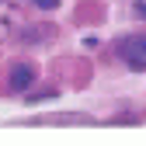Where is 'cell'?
Returning a JSON list of instances; mask_svg holds the SVG:
<instances>
[{
	"instance_id": "cell-2",
	"label": "cell",
	"mask_w": 146,
	"mask_h": 146,
	"mask_svg": "<svg viewBox=\"0 0 146 146\" xmlns=\"http://www.w3.org/2000/svg\"><path fill=\"white\" fill-rule=\"evenodd\" d=\"M31 80H35V70H31L28 63H17V66L11 70V87H14V90H25Z\"/></svg>"
},
{
	"instance_id": "cell-3",
	"label": "cell",
	"mask_w": 146,
	"mask_h": 146,
	"mask_svg": "<svg viewBox=\"0 0 146 146\" xmlns=\"http://www.w3.org/2000/svg\"><path fill=\"white\" fill-rule=\"evenodd\" d=\"M52 122H56V125H66V122H80V125H90V118H87V115H56Z\"/></svg>"
},
{
	"instance_id": "cell-1",
	"label": "cell",
	"mask_w": 146,
	"mask_h": 146,
	"mask_svg": "<svg viewBox=\"0 0 146 146\" xmlns=\"http://www.w3.org/2000/svg\"><path fill=\"white\" fill-rule=\"evenodd\" d=\"M118 59L129 63V70H146V35H125L115 45Z\"/></svg>"
},
{
	"instance_id": "cell-5",
	"label": "cell",
	"mask_w": 146,
	"mask_h": 146,
	"mask_svg": "<svg viewBox=\"0 0 146 146\" xmlns=\"http://www.w3.org/2000/svg\"><path fill=\"white\" fill-rule=\"evenodd\" d=\"M132 7L139 11V17H146V0H132Z\"/></svg>"
},
{
	"instance_id": "cell-4",
	"label": "cell",
	"mask_w": 146,
	"mask_h": 146,
	"mask_svg": "<svg viewBox=\"0 0 146 146\" xmlns=\"http://www.w3.org/2000/svg\"><path fill=\"white\" fill-rule=\"evenodd\" d=\"M35 7H42V11L45 7H59V0H35Z\"/></svg>"
}]
</instances>
